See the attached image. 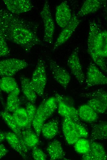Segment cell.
I'll return each instance as SVG.
<instances>
[{
    "instance_id": "38",
    "label": "cell",
    "mask_w": 107,
    "mask_h": 160,
    "mask_svg": "<svg viewBox=\"0 0 107 160\" xmlns=\"http://www.w3.org/2000/svg\"><path fill=\"white\" fill-rule=\"evenodd\" d=\"M1 94H2V91L0 88V96L1 95Z\"/></svg>"
},
{
    "instance_id": "23",
    "label": "cell",
    "mask_w": 107,
    "mask_h": 160,
    "mask_svg": "<svg viewBox=\"0 0 107 160\" xmlns=\"http://www.w3.org/2000/svg\"><path fill=\"white\" fill-rule=\"evenodd\" d=\"M45 100V99H44L37 108L32 123L35 133L38 137L40 135L42 126L46 120L43 111V106Z\"/></svg>"
},
{
    "instance_id": "9",
    "label": "cell",
    "mask_w": 107,
    "mask_h": 160,
    "mask_svg": "<svg viewBox=\"0 0 107 160\" xmlns=\"http://www.w3.org/2000/svg\"><path fill=\"white\" fill-rule=\"evenodd\" d=\"M81 22L76 14H73L69 23L60 33L55 42L54 51L66 42L70 37Z\"/></svg>"
},
{
    "instance_id": "17",
    "label": "cell",
    "mask_w": 107,
    "mask_h": 160,
    "mask_svg": "<svg viewBox=\"0 0 107 160\" xmlns=\"http://www.w3.org/2000/svg\"><path fill=\"white\" fill-rule=\"evenodd\" d=\"M104 0H87L83 3L76 15L77 17H82L97 11L102 7Z\"/></svg>"
},
{
    "instance_id": "21",
    "label": "cell",
    "mask_w": 107,
    "mask_h": 160,
    "mask_svg": "<svg viewBox=\"0 0 107 160\" xmlns=\"http://www.w3.org/2000/svg\"><path fill=\"white\" fill-rule=\"evenodd\" d=\"M20 92V90L18 87L9 94L7 98L5 111L13 112L20 107L21 102L18 97Z\"/></svg>"
},
{
    "instance_id": "34",
    "label": "cell",
    "mask_w": 107,
    "mask_h": 160,
    "mask_svg": "<svg viewBox=\"0 0 107 160\" xmlns=\"http://www.w3.org/2000/svg\"><path fill=\"white\" fill-rule=\"evenodd\" d=\"M32 155L34 159L35 160H45L46 158V154L40 149L36 146L32 149Z\"/></svg>"
},
{
    "instance_id": "10",
    "label": "cell",
    "mask_w": 107,
    "mask_h": 160,
    "mask_svg": "<svg viewBox=\"0 0 107 160\" xmlns=\"http://www.w3.org/2000/svg\"><path fill=\"white\" fill-rule=\"evenodd\" d=\"M58 106V113L61 116L71 119L77 123H80L78 110L73 107L67 104L63 97L60 94H55Z\"/></svg>"
},
{
    "instance_id": "7",
    "label": "cell",
    "mask_w": 107,
    "mask_h": 160,
    "mask_svg": "<svg viewBox=\"0 0 107 160\" xmlns=\"http://www.w3.org/2000/svg\"><path fill=\"white\" fill-rule=\"evenodd\" d=\"M79 48H75L67 60V64L72 74L81 85H83L85 80L78 56Z\"/></svg>"
},
{
    "instance_id": "14",
    "label": "cell",
    "mask_w": 107,
    "mask_h": 160,
    "mask_svg": "<svg viewBox=\"0 0 107 160\" xmlns=\"http://www.w3.org/2000/svg\"><path fill=\"white\" fill-rule=\"evenodd\" d=\"M81 159L85 160H106L107 155L103 146L93 141L90 142V147L88 152L83 154Z\"/></svg>"
},
{
    "instance_id": "27",
    "label": "cell",
    "mask_w": 107,
    "mask_h": 160,
    "mask_svg": "<svg viewBox=\"0 0 107 160\" xmlns=\"http://www.w3.org/2000/svg\"><path fill=\"white\" fill-rule=\"evenodd\" d=\"M18 87L15 79L12 77H3L0 79V88L2 91L9 94Z\"/></svg>"
},
{
    "instance_id": "26",
    "label": "cell",
    "mask_w": 107,
    "mask_h": 160,
    "mask_svg": "<svg viewBox=\"0 0 107 160\" xmlns=\"http://www.w3.org/2000/svg\"><path fill=\"white\" fill-rule=\"evenodd\" d=\"M13 116L22 130L27 128L28 119L25 108L19 107L13 112Z\"/></svg>"
},
{
    "instance_id": "16",
    "label": "cell",
    "mask_w": 107,
    "mask_h": 160,
    "mask_svg": "<svg viewBox=\"0 0 107 160\" xmlns=\"http://www.w3.org/2000/svg\"><path fill=\"white\" fill-rule=\"evenodd\" d=\"M90 133L91 141L102 140L107 138V122L101 121L92 124Z\"/></svg>"
},
{
    "instance_id": "33",
    "label": "cell",
    "mask_w": 107,
    "mask_h": 160,
    "mask_svg": "<svg viewBox=\"0 0 107 160\" xmlns=\"http://www.w3.org/2000/svg\"><path fill=\"white\" fill-rule=\"evenodd\" d=\"M10 50L6 42V40L0 32V57L9 55Z\"/></svg>"
},
{
    "instance_id": "19",
    "label": "cell",
    "mask_w": 107,
    "mask_h": 160,
    "mask_svg": "<svg viewBox=\"0 0 107 160\" xmlns=\"http://www.w3.org/2000/svg\"><path fill=\"white\" fill-rule=\"evenodd\" d=\"M78 116L83 121L88 123H93L97 120L99 116L87 104L81 106L78 110Z\"/></svg>"
},
{
    "instance_id": "20",
    "label": "cell",
    "mask_w": 107,
    "mask_h": 160,
    "mask_svg": "<svg viewBox=\"0 0 107 160\" xmlns=\"http://www.w3.org/2000/svg\"><path fill=\"white\" fill-rule=\"evenodd\" d=\"M22 91L29 102L34 104L37 99V94L31 85L30 80L27 77L22 76L20 78Z\"/></svg>"
},
{
    "instance_id": "28",
    "label": "cell",
    "mask_w": 107,
    "mask_h": 160,
    "mask_svg": "<svg viewBox=\"0 0 107 160\" xmlns=\"http://www.w3.org/2000/svg\"><path fill=\"white\" fill-rule=\"evenodd\" d=\"M57 106L55 97L45 99L43 106V111L45 120L50 117L55 112Z\"/></svg>"
},
{
    "instance_id": "25",
    "label": "cell",
    "mask_w": 107,
    "mask_h": 160,
    "mask_svg": "<svg viewBox=\"0 0 107 160\" xmlns=\"http://www.w3.org/2000/svg\"><path fill=\"white\" fill-rule=\"evenodd\" d=\"M6 139L10 146L24 159L28 158L23 151L20 142L17 136L13 132H5Z\"/></svg>"
},
{
    "instance_id": "1",
    "label": "cell",
    "mask_w": 107,
    "mask_h": 160,
    "mask_svg": "<svg viewBox=\"0 0 107 160\" xmlns=\"http://www.w3.org/2000/svg\"><path fill=\"white\" fill-rule=\"evenodd\" d=\"M36 25L0 6V32L6 40L20 46L26 52L42 44Z\"/></svg>"
},
{
    "instance_id": "18",
    "label": "cell",
    "mask_w": 107,
    "mask_h": 160,
    "mask_svg": "<svg viewBox=\"0 0 107 160\" xmlns=\"http://www.w3.org/2000/svg\"><path fill=\"white\" fill-rule=\"evenodd\" d=\"M46 150L52 160L62 159L65 158V153L59 141L54 140L48 145Z\"/></svg>"
},
{
    "instance_id": "2",
    "label": "cell",
    "mask_w": 107,
    "mask_h": 160,
    "mask_svg": "<svg viewBox=\"0 0 107 160\" xmlns=\"http://www.w3.org/2000/svg\"><path fill=\"white\" fill-rule=\"evenodd\" d=\"M87 50L89 54H96L105 58L107 56V31L102 30L94 20L89 23Z\"/></svg>"
},
{
    "instance_id": "3",
    "label": "cell",
    "mask_w": 107,
    "mask_h": 160,
    "mask_svg": "<svg viewBox=\"0 0 107 160\" xmlns=\"http://www.w3.org/2000/svg\"><path fill=\"white\" fill-rule=\"evenodd\" d=\"M30 82L32 88L37 94L42 96L47 82V75L45 62L41 58L37 62Z\"/></svg>"
},
{
    "instance_id": "24",
    "label": "cell",
    "mask_w": 107,
    "mask_h": 160,
    "mask_svg": "<svg viewBox=\"0 0 107 160\" xmlns=\"http://www.w3.org/2000/svg\"><path fill=\"white\" fill-rule=\"evenodd\" d=\"M21 133L24 143L29 150L39 143L38 137L31 128L22 130Z\"/></svg>"
},
{
    "instance_id": "22",
    "label": "cell",
    "mask_w": 107,
    "mask_h": 160,
    "mask_svg": "<svg viewBox=\"0 0 107 160\" xmlns=\"http://www.w3.org/2000/svg\"><path fill=\"white\" fill-rule=\"evenodd\" d=\"M58 130V121L57 119H53L43 124L41 132L44 138L50 139L56 136Z\"/></svg>"
},
{
    "instance_id": "31",
    "label": "cell",
    "mask_w": 107,
    "mask_h": 160,
    "mask_svg": "<svg viewBox=\"0 0 107 160\" xmlns=\"http://www.w3.org/2000/svg\"><path fill=\"white\" fill-rule=\"evenodd\" d=\"M82 96L89 99L98 100L107 104V92L103 89H99L90 93L82 94Z\"/></svg>"
},
{
    "instance_id": "11",
    "label": "cell",
    "mask_w": 107,
    "mask_h": 160,
    "mask_svg": "<svg viewBox=\"0 0 107 160\" xmlns=\"http://www.w3.org/2000/svg\"><path fill=\"white\" fill-rule=\"evenodd\" d=\"M7 10L11 13L18 15L30 10L33 6L29 0H3Z\"/></svg>"
},
{
    "instance_id": "12",
    "label": "cell",
    "mask_w": 107,
    "mask_h": 160,
    "mask_svg": "<svg viewBox=\"0 0 107 160\" xmlns=\"http://www.w3.org/2000/svg\"><path fill=\"white\" fill-rule=\"evenodd\" d=\"M62 128L66 140L69 144H74L81 138L77 131L75 122L70 118L63 117Z\"/></svg>"
},
{
    "instance_id": "5",
    "label": "cell",
    "mask_w": 107,
    "mask_h": 160,
    "mask_svg": "<svg viewBox=\"0 0 107 160\" xmlns=\"http://www.w3.org/2000/svg\"><path fill=\"white\" fill-rule=\"evenodd\" d=\"M44 26V35L43 40L49 44L53 43L55 31V26L53 19L50 5L46 1L40 13Z\"/></svg>"
},
{
    "instance_id": "6",
    "label": "cell",
    "mask_w": 107,
    "mask_h": 160,
    "mask_svg": "<svg viewBox=\"0 0 107 160\" xmlns=\"http://www.w3.org/2000/svg\"><path fill=\"white\" fill-rule=\"evenodd\" d=\"M107 83V77L94 63L91 62L86 73V88L95 86L106 85Z\"/></svg>"
},
{
    "instance_id": "35",
    "label": "cell",
    "mask_w": 107,
    "mask_h": 160,
    "mask_svg": "<svg viewBox=\"0 0 107 160\" xmlns=\"http://www.w3.org/2000/svg\"><path fill=\"white\" fill-rule=\"evenodd\" d=\"M76 126L81 138H85L88 137V134L86 129L79 123L75 122Z\"/></svg>"
},
{
    "instance_id": "30",
    "label": "cell",
    "mask_w": 107,
    "mask_h": 160,
    "mask_svg": "<svg viewBox=\"0 0 107 160\" xmlns=\"http://www.w3.org/2000/svg\"><path fill=\"white\" fill-rule=\"evenodd\" d=\"M86 104L97 114L105 113L107 108V104L95 99H89Z\"/></svg>"
},
{
    "instance_id": "4",
    "label": "cell",
    "mask_w": 107,
    "mask_h": 160,
    "mask_svg": "<svg viewBox=\"0 0 107 160\" xmlns=\"http://www.w3.org/2000/svg\"><path fill=\"white\" fill-rule=\"evenodd\" d=\"M29 66L25 60L12 58L0 61V76L12 77Z\"/></svg>"
},
{
    "instance_id": "37",
    "label": "cell",
    "mask_w": 107,
    "mask_h": 160,
    "mask_svg": "<svg viewBox=\"0 0 107 160\" xmlns=\"http://www.w3.org/2000/svg\"><path fill=\"white\" fill-rule=\"evenodd\" d=\"M6 139L5 132H0V142Z\"/></svg>"
},
{
    "instance_id": "32",
    "label": "cell",
    "mask_w": 107,
    "mask_h": 160,
    "mask_svg": "<svg viewBox=\"0 0 107 160\" xmlns=\"http://www.w3.org/2000/svg\"><path fill=\"white\" fill-rule=\"evenodd\" d=\"M25 109L29 121L27 128H31L32 122L36 113L37 108L34 104L29 102L26 105Z\"/></svg>"
},
{
    "instance_id": "29",
    "label": "cell",
    "mask_w": 107,
    "mask_h": 160,
    "mask_svg": "<svg viewBox=\"0 0 107 160\" xmlns=\"http://www.w3.org/2000/svg\"><path fill=\"white\" fill-rule=\"evenodd\" d=\"M74 144L75 150L79 154H85L89 150L90 142L84 138H79Z\"/></svg>"
},
{
    "instance_id": "36",
    "label": "cell",
    "mask_w": 107,
    "mask_h": 160,
    "mask_svg": "<svg viewBox=\"0 0 107 160\" xmlns=\"http://www.w3.org/2000/svg\"><path fill=\"white\" fill-rule=\"evenodd\" d=\"M8 152V150L3 145L0 144V159L5 156Z\"/></svg>"
},
{
    "instance_id": "15",
    "label": "cell",
    "mask_w": 107,
    "mask_h": 160,
    "mask_svg": "<svg viewBox=\"0 0 107 160\" xmlns=\"http://www.w3.org/2000/svg\"><path fill=\"white\" fill-rule=\"evenodd\" d=\"M0 116L13 132L18 137L21 143L22 150L26 154L29 149L23 140L21 133L22 130L16 122L12 115L4 110L0 112Z\"/></svg>"
},
{
    "instance_id": "13",
    "label": "cell",
    "mask_w": 107,
    "mask_h": 160,
    "mask_svg": "<svg viewBox=\"0 0 107 160\" xmlns=\"http://www.w3.org/2000/svg\"><path fill=\"white\" fill-rule=\"evenodd\" d=\"M72 15L66 1L61 3L57 7L55 19L57 25L64 28L70 22Z\"/></svg>"
},
{
    "instance_id": "8",
    "label": "cell",
    "mask_w": 107,
    "mask_h": 160,
    "mask_svg": "<svg viewBox=\"0 0 107 160\" xmlns=\"http://www.w3.org/2000/svg\"><path fill=\"white\" fill-rule=\"evenodd\" d=\"M49 65L51 72L55 80L66 89L71 80L69 73L51 59L49 60Z\"/></svg>"
}]
</instances>
